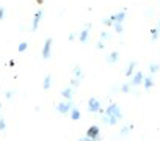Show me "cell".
Returning a JSON list of instances; mask_svg holds the SVG:
<instances>
[{
  "instance_id": "6da1fadb",
  "label": "cell",
  "mask_w": 160,
  "mask_h": 141,
  "mask_svg": "<svg viewBox=\"0 0 160 141\" xmlns=\"http://www.w3.org/2000/svg\"><path fill=\"white\" fill-rule=\"evenodd\" d=\"M121 118H122V113H121V108L118 107V104H110V105L105 108V113H104L102 121H104L105 124L115 125Z\"/></svg>"
},
{
  "instance_id": "7a4b0ae2",
  "label": "cell",
  "mask_w": 160,
  "mask_h": 141,
  "mask_svg": "<svg viewBox=\"0 0 160 141\" xmlns=\"http://www.w3.org/2000/svg\"><path fill=\"white\" fill-rule=\"evenodd\" d=\"M72 108H74L72 100H68V102H60V104H57V105H55V110H57L60 114H69Z\"/></svg>"
},
{
  "instance_id": "3957f363",
  "label": "cell",
  "mask_w": 160,
  "mask_h": 141,
  "mask_svg": "<svg viewBox=\"0 0 160 141\" xmlns=\"http://www.w3.org/2000/svg\"><path fill=\"white\" fill-rule=\"evenodd\" d=\"M88 111L90 113H102V108H101V104L96 97H90L88 99Z\"/></svg>"
},
{
  "instance_id": "277c9868",
  "label": "cell",
  "mask_w": 160,
  "mask_h": 141,
  "mask_svg": "<svg viewBox=\"0 0 160 141\" xmlns=\"http://www.w3.org/2000/svg\"><path fill=\"white\" fill-rule=\"evenodd\" d=\"M52 44H53V39H52V38H47L46 42H44V46H42V60H49V58H50Z\"/></svg>"
},
{
  "instance_id": "5b68a950",
  "label": "cell",
  "mask_w": 160,
  "mask_h": 141,
  "mask_svg": "<svg viewBox=\"0 0 160 141\" xmlns=\"http://www.w3.org/2000/svg\"><path fill=\"white\" fill-rule=\"evenodd\" d=\"M87 136L94 139V141H99L101 139V129L98 125H91L88 130H87Z\"/></svg>"
},
{
  "instance_id": "8992f818",
  "label": "cell",
  "mask_w": 160,
  "mask_h": 141,
  "mask_svg": "<svg viewBox=\"0 0 160 141\" xmlns=\"http://www.w3.org/2000/svg\"><path fill=\"white\" fill-rule=\"evenodd\" d=\"M90 24H87V27L80 32V35H78V41L82 42V44H87L88 42V36H90Z\"/></svg>"
},
{
  "instance_id": "52a82bcc",
  "label": "cell",
  "mask_w": 160,
  "mask_h": 141,
  "mask_svg": "<svg viewBox=\"0 0 160 141\" xmlns=\"http://www.w3.org/2000/svg\"><path fill=\"white\" fill-rule=\"evenodd\" d=\"M42 16H44L42 11H36V13H35V16H33V22H32V32H36V30H38Z\"/></svg>"
},
{
  "instance_id": "ba28073f",
  "label": "cell",
  "mask_w": 160,
  "mask_h": 141,
  "mask_svg": "<svg viewBox=\"0 0 160 141\" xmlns=\"http://www.w3.org/2000/svg\"><path fill=\"white\" fill-rule=\"evenodd\" d=\"M143 79H144V75H143V72H138L132 77V80H130V86H138V85H141L143 83Z\"/></svg>"
},
{
  "instance_id": "9c48e42d",
  "label": "cell",
  "mask_w": 160,
  "mask_h": 141,
  "mask_svg": "<svg viewBox=\"0 0 160 141\" xmlns=\"http://www.w3.org/2000/svg\"><path fill=\"white\" fill-rule=\"evenodd\" d=\"M110 17H112V21H113V22H119V24H122V21L126 19V11H119V13H116V14L110 16Z\"/></svg>"
},
{
  "instance_id": "30bf717a",
  "label": "cell",
  "mask_w": 160,
  "mask_h": 141,
  "mask_svg": "<svg viewBox=\"0 0 160 141\" xmlns=\"http://www.w3.org/2000/svg\"><path fill=\"white\" fill-rule=\"evenodd\" d=\"M135 66H137V61H130V63H129V66H127V69H126V72H124V75H126L127 79L132 77L133 70H135Z\"/></svg>"
},
{
  "instance_id": "8fae6325",
  "label": "cell",
  "mask_w": 160,
  "mask_h": 141,
  "mask_svg": "<svg viewBox=\"0 0 160 141\" xmlns=\"http://www.w3.org/2000/svg\"><path fill=\"white\" fill-rule=\"evenodd\" d=\"M50 85H52V75L47 74V75L44 77V80H42V90H49Z\"/></svg>"
},
{
  "instance_id": "7c38bea8",
  "label": "cell",
  "mask_w": 160,
  "mask_h": 141,
  "mask_svg": "<svg viewBox=\"0 0 160 141\" xmlns=\"http://www.w3.org/2000/svg\"><path fill=\"white\" fill-rule=\"evenodd\" d=\"M118 60H119V53H118V52H112V53L108 55V58H107V63L113 64V63H116Z\"/></svg>"
},
{
  "instance_id": "4fadbf2b",
  "label": "cell",
  "mask_w": 160,
  "mask_h": 141,
  "mask_svg": "<svg viewBox=\"0 0 160 141\" xmlns=\"http://www.w3.org/2000/svg\"><path fill=\"white\" fill-rule=\"evenodd\" d=\"M143 86H144V90H151L154 86V80L151 77H144L143 79Z\"/></svg>"
},
{
  "instance_id": "5bb4252c",
  "label": "cell",
  "mask_w": 160,
  "mask_h": 141,
  "mask_svg": "<svg viewBox=\"0 0 160 141\" xmlns=\"http://www.w3.org/2000/svg\"><path fill=\"white\" fill-rule=\"evenodd\" d=\"M69 116H71V119H72V121H78V119H80V110L74 107V108L71 110Z\"/></svg>"
},
{
  "instance_id": "9a60e30c",
  "label": "cell",
  "mask_w": 160,
  "mask_h": 141,
  "mask_svg": "<svg viewBox=\"0 0 160 141\" xmlns=\"http://www.w3.org/2000/svg\"><path fill=\"white\" fill-rule=\"evenodd\" d=\"M61 96H63L64 99H68V100H72V90H71V88H64V90L61 91Z\"/></svg>"
},
{
  "instance_id": "2e32d148",
  "label": "cell",
  "mask_w": 160,
  "mask_h": 141,
  "mask_svg": "<svg viewBox=\"0 0 160 141\" xmlns=\"http://www.w3.org/2000/svg\"><path fill=\"white\" fill-rule=\"evenodd\" d=\"M74 74H75V79H77L78 82H82V79H83V72L80 70L78 66H74Z\"/></svg>"
},
{
  "instance_id": "e0dca14e",
  "label": "cell",
  "mask_w": 160,
  "mask_h": 141,
  "mask_svg": "<svg viewBox=\"0 0 160 141\" xmlns=\"http://www.w3.org/2000/svg\"><path fill=\"white\" fill-rule=\"evenodd\" d=\"M27 47H28V42L22 41V42H19V46H18V52H19V53H22V52H25V50H27Z\"/></svg>"
},
{
  "instance_id": "ac0fdd59",
  "label": "cell",
  "mask_w": 160,
  "mask_h": 141,
  "mask_svg": "<svg viewBox=\"0 0 160 141\" xmlns=\"http://www.w3.org/2000/svg\"><path fill=\"white\" fill-rule=\"evenodd\" d=\"M158 69H160V66H158L157 63H152V64L149 66V70H151V74H154V72H158Z\"/></svg>"
},
{
  "instance_id": "d6986e66",
  "label": "cell",
  "mask_w": 160,
  "mask_h": 141,
  "mask_svg": "<svg viewBox=\"0 0 160 141\" xmlns=\"http://www.w3.org/2000/svg\"><path fill=\"white\" fill-rule=\"evenodd\" d=\"M113 28H115L116 33H122V24H119V22H113Z\"/></svg>"
},
{
  "instance_id": "ffe728a7",
  "label": "cell",
  "mask_w": 160,
  "mask_h": 141,
  "mask_svg": "<svg viewBox=\"0 0 160 141\" xmlns=\"http://www.w3.org/2000/svg\"><path fill=\"white\" fill-rule=\"evenodd\" d=\"M132 129H133V125H132V124H130V125H126V127H122V129H121V135H127V133H129Z\"/></svg>"
},
{
  "instance_id": "44dd1931",
  "label": "cell",
  "mask_w": 160,
  "mask_h": 141,
  "mask_svg": "<svg viewBox=\"0 0 160 141\" xmlns=\"http://www.w3.org/2000/svg\"><path fill=\"white\" fill-rule=\"evenodd\" d=\"M7 130V122L3 118H0V132H5Z\"/></svg>"
},
{
  "instance_id": "7402d4cb",
  "label": "cell",
  "mask_w": 160,
  "mask_h": 141,
  "mask_svg": "<svg viewBox=\"0 0 160 141\" xmlns=\"http://www.w3.org/2000/svg\"><path fill=\"white\" fill-rule=\"evenodd\" d=\"M151 36H152V39L155 41V39L158 38V28H152V30H151Z\"/></svg>"
},
{
  "instance_id": "603a6c76",
  "label": "cell",
  "mask_w": 160,
  "mask_h": 141,
  "mask_svg": "<svg viewBox=\"0 0 160 141\" xmlns=\"http://www.w3.org/2000/svg\"><path fill=\"white\" fill-rule=\"evenodd\" d=\"M102 22H104V25H105V27H113V21H112V17H108V19H104Z\"/></svg>"
},
{
  "instance_id": "cb8c5ba5",
  "label": "cell",
  "mask_w": 160,
  "mask_h": 141,
  "mask_svg": "<svg viewBox=\"0 0 160 141\" xmlns=\"http://www.w3.org/2000/svg\"><path fill=\"white\" fill-rule=\"evenodd\" d=\"M101 39H110V33L102 32V33H101Z\"/></svg>"
},
{
  "instance_id": "d4e9b609",
  "label": "cell",
  "mask_w": 160,
  "mask_h": 141,
  "mask_svg": "<svg viewBox=\"0 0 160 141\" xmlns=\"http://www.w3.org/2000/svg\"><path fill=\"white\" fill-rule=\"evenodd\" d=\"M129 90H130V85H127V83L121 86V91H122V93H129Z\"/></svg>"
},
{
  "instance_id": "484cf974",
  "label": "cell",
  "mask_w": 160,
  "mask_h": 141,
  "mask_svg": "<svg viewBox=\"0 0 160 141\" xmlns=\"http://www.w3.org/2000/svg\"><path fill=\"white\" fill-rule=\"evenodd\" d=\"M3 19H5V8L0 7V21H3Z\"/></svg>"
},
{
  "instance_id": "4316f807",
  "label": "cell",
  "mask_w": 160,
  "mask_h": 141,
  "mask_svg": "<svg viewBox=\"0 0 160 141\" xmlns=\"http://www.w3.org/2000/svg\"><path fill=\"white\" fill-rule=\"evenodd\" d=\"M98 49H104V41H99L98 42Z\"/></svg>"
},
{
  "instance_id": "83f0119b",
  "label": "cell",
  "mask_w": 160,
  "mask_h": 141,
  "mask_svg": "<svg viewBox=\"0 0 160 141\" xmlns=\"http://www.w3.org/2000/svg\"><path fill=\"white\" fill-rule=\"evenodd\" d=\"M11 97H13V93L8 91V93H7V99H11Z\"/></svg>"
},
{
  "instance_id": "f1b7e54d",
  "label": "cell",
  "mask_w": 160,
  "mask_h": 141,
  "mask_svg": "<svg viewBox=\"0 0 160 141\" xmlns=\"http://www.w3.org/2000/svg\"><path fill=\"white\" fill-rule=\"evenodd\" d=\"M35 2H36V3H38V5H42V3H44V2H46V0H35Z\"/></svg>"
},
{
  "instance_id": "f546056e",
  "label": "cell",
  "mask_w": 160,
  "mask_h": 141,
  "mask_svg": "<svg viewBox=\"0 0 160 141\" xmlns=\"http://www.w3.org/2000/svg\"><path fill=\"white\" fill-rule=\"evenodd\" d=\"M83 141H94V139H91V138H88V136H85V138H82Z\"/></svg>"
},
{
  "instance_id": "4dcf8cb0",
  "label": "cell",
  "mask_w": 160,
  "mask_h": 141,
  "mask_svg": "<svg viewBox=\"0 0 160 141\" xmlns=\"http://www.w3.org/2000/svg\"><path fill=\"white\" fill-rule=\"evenodd\" d=\"M0 113H2V104H0Z\"/></svg>"
},
{
  "instance_id": "1f68e13d",
  "label": "cell",
  "mask_w": 160,
  "mask_h": 141,
  "mask_svg": "<svg viewBox=\"0 0 160 141\" xmlns=\"http://www.w3.org/2000/svg\"><path fill=\"white\" fill-rule=\"evenodd\" d=\"M78 141H83V139H82V138H80V139H78Z\"/></svg>"
},
{
  "instance_id": "d6a6232c",
  "label": "cell",
  "mask_w": 160,
  "mask_h": 141,
  "mask_svg": "<svg viewBox=\"0 0 160 141\" xmlns=\"http://www.w3.org/2000/svg\"><path fill=\"white\" fill-rule=\"evenodd\" d=\"M158 24H160V22H158Z\"/></svg>"
}]
</instances>
